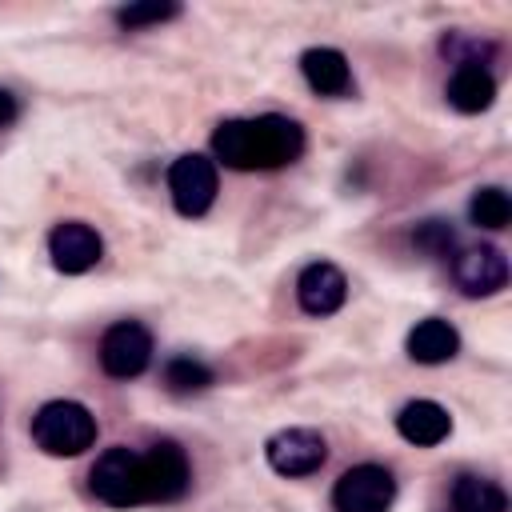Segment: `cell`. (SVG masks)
Masks as SVG:
<instances>
[{
	"label": "cell",
	"mask_w": 512,
	"mask_h": 512,
	"mask_svg": "<svg viewBox=\"0 0 512 512\" xmlns=\"http://www.w3.org/2000/svg\"><path fill=\"white\" fill-rule=\"evenodd\" d=\"M48 256H52L56 272L80 276V272H88V268L100 264L104 240H100V232H96L92 224H84V220H64V224H56L52 236H48Z\"/></svg>",
	"instance_id": "9c48e42d"
},
{
	"label": "cell",
	"mask_w": 512,
	"mask_h": 512,
	"mask_svg": "<svg viewBox=\"0 0 512 512\" xmlns=\"http://www.w3.org/2000/svg\"><path fill=\"white\" fill-rule=\"evenodd\" d=\"M396 432L416 444V448H436L440 440H448L452 432V416L448 408H440L436 400H408L396 416Z\"/></svg>",
	"instance_id": "7c38bea8"
},
{
	"label": "cell",
	"mask_w": 512,
	"mask_h": 512,
	"mask_svg": "<svg viewBox=\"0 0 512 512\" xmlns=\"http://www.w3.org/2000/svg\"><path fill=\"white\" fill-rule=\"evenodd\" d=\"M396 500V476L384 464H356L340 472L332 488L336 512H388Z\"/></svg>",
	"instance_id": "5b68a950"
},
{
	"label": "cell",
	"mask_w": 512,
	"mask_h": 512,
	"mask_svg": "<svg viewBox=\"0 0 512 512\" xmlns=\"http://www.w3.org/2000/svg\"><path fill=\"white\" fill-rule=\"evenodd\" d=\"M100 368L112 380H136L152 364V332L140 320H116L100 336Z\"/></svg>",
	"instance_id": "8992f818"
},
{
	"label": "cell",
	"mask_w": 512,
	"mask_h": 512,
	"mask_svg": "<svg viewBox=\"0 0 512 512\" xmlns=\"http://www.w3.org/2000/svg\"><path fill=\"white\" fill-rule=\"evenodd\" d=\"M448 508L452 512H508V496L496 480L484 476H460L448 492Z\"/></svg>",
	"instance_id": "2e32d148"
},
{
	"label": "cell",
	"mask_w": 512,
	"mask_h": 512,
	"mask_svg": "<svg viewBox=\"0 0 512 512\" xmlns=\"http://www.w3.org/2000/svg\"><path fill=\"white\" fill-rule=\"evenodd\" d=\"M456 352H460V332L440 316H428L408 332V356L416 364H444Z\"/></svg>",
	"instance_id": "9a60e30c"
},
{
	"label": "cell",
	"mask_w": 512,
	"mask_h": 512,
	"mask_svg": "<svg viewBox=\"0 0 512 512\" xmlns=\"http://www.w3.org/2000/svg\"><path fill=\"white\" fill-rule=\"evenodd\" d=\"M492 100H496V80H492V72L484 64H460L452 72V80H448V104L456 112L472 116V112L492 108Z\"/></svg>",
	"instance_id": "5bb4252c"
},
{
	"label": "cell",
	"mask_w": 512,
	"mask_h": 512,
	"mask_svg": "<svg viewBox=\"0 0 512 512\" xmlns=\"http://www.w3.org/2000/svg\"><path fill=\"white\" fill-rule=\"evenodd\" d=\"M212 384V368L196 356H172L164 364V388L176 392V396H192V392H204Z\"/></svg>",
	"instance_id": "ac0fdd59"
},
{
	"label": "cell",
	"mask_w": 512,
	"mask_h": 512,
	"mask_svg": "<svg viewBox=\"0 0 512 512\" xmlns=\"http://www.w3.org/2000/svg\"><path fill=\"white\" fill-rule=\"evenodd\" d=\"M16 116H20V104H16V96H12L8 88H0V128H8Z\"/></svg>",
	"instance_id": "44dd1931"
},
{
	"label": "cell",
	"mask_w": 512,
	"mask_h": 512,
	"mask_svg": "<svg viewBox=\"0 0 512 512\" xmlns=\"http://www.w3.org/2000/svg\"><path fill=\"white\" fill-rule=\"evenodd\" d=\"M300 72H304L308 88L320 96H348L352 92V68L344 60V52H336V48H308L300 56Z\"/></svg>",
	"instance_id": "4fadbf2b"
},
{
	"label": "cell",
	"mask_w": 512,
	"mask_h": 512,
	"mask_svg": "<svg viewBox=\"0 0 512 512\" xmlns=\"http://www.w3.org/2000/svg\"><path fill=\"white\" fill-rule=\"evenodd\" d=\"M452 280L464 296H492L508 284V256L492 244L460 248L452 256Z\"/></svg>",
	"instance_id": "30bf717a"
},
{
	"label": "cell",
	"mask_w": 512,
	"mask_h": 512,
	"mask_svg": "<svg viewBox=\"0 0 512 512\" xmlns=\"http://www.w3.org/2000/svg\"><path fill=\"white\" fill-rule=\"evenodd\" d=\"M216 160L188 152L168 168V192L180 216H204L216 200Z\"/></svg>",
	"instance_id": "ba28073f"
},
{
	"label": "cell",
	"mask_w": 512,
	"mask_h": 512,
	"mask_svg": "<svg viewBox=\"0 0 512 512\" xmlns=\"http://www.w3.org/2000/svg\"><path fill=\"white\" fill-rule=\"evenodd\" d=\"M296 300H300V308H304L308 316H332V312H340L344 300H348V280H344V272H340L336 264L316 260V264H308V268L300 272V280H296Z\"/></svg>",
	"instance_id": "8fae6325"
},
{
	"label": "cell",
	"mask_w": 512,
	"mask_h": 512,
	"mask_svg": "<svg viewBox=\"0 0 512 512\" xmlns=\"http://www.w3.org/2000/svg\"><path fill=\"white\" fill-rule=\"evenodd\" d=\"M264 456L280 476H312L328 460V444L316 428H280L264 440Z\"/></svg>",
	"instance_id": "52a82bcc"
},
{
	"label": "cell",
	"mask_w": 512,
	"mask_h": 512,
	"mask_svg": "<svg viewBox=\"0 0 512 512\" xmlns=\"http://www.w3.org/2000/svg\"><path fill=\"white\" fill-rule=\"evenodd\" d=\"M32 440L48 456H80L96 444V416L76 400H48L32 416Z\"/></svg>",
	"instance_id": "7a4b0ae2"
},
{
	"label": "cell",
	"mask_w": 512,
	"mask_h": 512,
	"mask_svg": "<svg viewBox=\"0 0 512 512\" xmlns=\"http://www.w3.org/2000/svg\"><path fill=\"white\" fill-rule=\"evenodd\" d=\"M412 244H416L424 256H448V252L456 248V232H452L444 220H424V224H416Z\"/></svg>",
	"instance_id": "ffe728a7"
},
{
	"label": "cell",
	"mask_w": 512,
	"mask_h": 512,
	"mask_svg": "<svg viewBox=\"0 0 512 512\" xmlns=\"http://www.w3.org/2000/svg\"><path fill=\"white\" fill-rule=\"evenodd\" d=\"M88 488L96 500H104L108 508H136L144 504V480H140V452L112 444L96 456L92 472H88Z\"/></svg>",
	"instance_id": "3957f363"
},
{
	"label": "cell",
	"mask_w": 512,
	"mask_h": 512,
	"mask_svg": "<svg viewBox=\"0 0 512 512\" xmlns=\"http://www.w3.org/2000/svg\"><path fill=\"white\" fill-rule=\"evenodd\" d=\"M212 152L224 168L236 172H268L300 160L304 128L288 116H252V120H224L212 132Z\"/></svg>",
	"instance_id": "6da1fadb"
},
{
	"label": "cell",
	"mask_w": 512,
	"mask_h": 512,
	"mask_svg": "<svg viewBox=\"0 0 512 512\" xmlns=\"http://www.w3.org/2000/svg\"><path fill=\"white\" fill-rule=\"evenodd\" d=\"M176 16H180V4H172V0H144V4L116 8V24H120L124 32L152 28V24H164V20H176Z\"/></svg>",
	"instance_id": "d6986e66"
},
{
	"label": "cell",
	"mask_w": 512,
	"mask_h": 512,
	"mask_svg": "<svg viewBox=\"0 0 512 512\" xmlns=\"http://www.w3.org/2000/svg\"><path fill=\"white\" fill-rule=\"evenodd\" d=\"M140 480H144V504L180 500L192 484L184 448L176 440H156L148 452H140Z\"/></svg>",
	"instance_id": "277c9868"
},
{
	"label": "cell",
	"mask_w": 512,
	"mask_h": 512,
	"mask_svg": "<svg viewBox=\"0 0 512 512\" xmlns=\"http://www.w3.org/2000/svg\"><path fill=\"white\" fill-rule=\"evenodd\" d=\"M468 216L476 228H488V232H500L508 220H512V200L504 188L488 184V188H476L472 200H468Z\"/></svg>",
	"instance_id": "e0dca14e"
}]
</instances>
